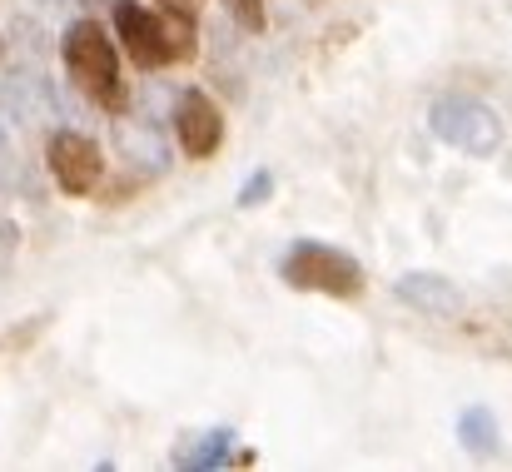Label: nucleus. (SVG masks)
Returning a JSON list of instances; mask_svg holds the SVG:
<instances>
[{
	"label": "nucleus",
	"mask_w": 512,
	"mask_h": 472,
	"mask_svg": "<svg viewBox=\"0 0 512 472\" xmlns=\"http://www.w3.org/2000/svg\"><path fill=\"white\" fill-rule=\"evenodd\" d=\"M60 60H65V75L70 85L95 100L100 110H125V80H120V50L115 40L105 35V25L95 15H80L75 25H65L60 35Z\"/></svg>",
	"instance_id": "obj_1"
},
{
	"label": "nucleus",
	"mask_w": 512,
	"mask_h": 472,
	"mask_svg": "<svg viewBox=\"0 0 512 472\" xmlns=\"http://www.w3.org/2000/svg\"><path fill=\"white\" fill-rule=\"evenodd\" d=\"M279 274L299 294H329V299H358L363 294V264L334 244H319V239H299L284 254Z\"/></svg>",
	"instance_id": "obj_4"
},
{
	"label": "nucleus",
	"mask_w": 512,
	"mask_h": 472,
	"mask_svg": "<svg viewBox=\"0 0 512 472\" xmlns=\"http://www.w3.org/2000/svg\"><path fill=\"white\" fill-rule=\"evenodd\" d=\"M224 10H229L244 30H254V35L264 30V0H224Z\"/></svg>",
	"instance_id": "obj_11"
},
{
	"label": "nucleus",
	"mask_w": 512,
	"mask_h": 472,
	"mask_svg": "<svg viewBox=\"0 0 512 472\" xmlns=\"http://www.w3.org/2000/svg\"><path fill=\"white\" fill-rule=\"evenodd\" d=\"M174 140L189 159H209L219 145H224V115L219 105L204 95V90H179L174 100Z\"/></svg>",
	"instance_id": "obj_6"
},
{
	"label": "nucleus",
	"mask_w": 512,
	"mask_h": 472,
	"mask_svg": "<svg viewBox=\"0 0 512 472\" xmlns=\"http://www.w3.org/2000/svg\"><path fill=\"white\" fill-rule=\"evenodd\" d=\"M165 15H179V20H194V0H160Z\"/></svg>",
	"instance_id": "obj_12"
},
{
	"label": "nucleus",
	"mask_w": 512,
	"mask_h": 472,
	"mask_svg": "<svg viewBox=\"0 0 512 472\" xmlns=\"http://www.w3.org/2000/svg\"><path fill=\"white\" fill-rule=\"evenodd\" d=\"M398 299H403L408 309L428 314V318H458L463 314L458 284H448L443 274H423V269H413V274L398 279Z\"/></svg>",
	"instance_id": "obj_7"
},
{
	"label": "nucleus",
	"mask_w": 512,
	"mask_h": 472,
	"mask_svg": "<svg viewBox=\"0 0 512 472\" xmlns=\"http://www.w3.org/2000/svg\"><path fill=\"white\" fill-rule=\"evenodd\" d=\"M115 35L140 70H165L174 60H194V20H160L140 0H115Z\"/></svg>",
	"instance_id": "obj_2"
},
{
	"label": "nucleus",
	"mask_w": 512,
	"mask_h": 472,
	"mask_svg": "<svg viewBox=\"0 0 512 472\" xmlns=\"http://www.w3.org/2000/svg\"><path fill=\"white\" fill-rule=\"evenodd\" d=\"M458 443H463L473 458L498 453V418H493L483 403H468V408L458 413Z\"/></svg>",
	"instance_id": "obj_8"
},
{
	"label": "nucleus",
	"mask_w": 512,
	"mask_h": 472,
	"mask_svg": "<svg viewBox=\"0 0 512 472\" xmlns=\"http://www.w3.org/2000/svg\"><path fill=\"white\" fill-rule=\"evenodd\" d=\"M0 159H5V135H0Z\"/></svg>",
	"instance_id": "obj_13"
},
{
	"label": "nucleus",
	"mask_w": 512,
	"mask_h": 472,
	"mask_svg": "<svg viewBox=\"0 0 512 472\" xmlns=\"http://www.w3.org/2000/svg\"><path fill=\"white\" fill-rule=\"evenodd\" d=\"M269 194H274V174H264V169H259V174H249V184L239 189V209H259Z\"/></svg>",
	"instance_id": "obj_10"
},
{
	"label": "nucleus",
	"mask_w": 512,
	"mask_h": 472,
	"mask_svg": "<svg viewBox=\"0 0 512 472\" xmlns=\"http://www.w3.org/2000/svg\"><path fill=\"white\" fill-rule=\"evenodd\" d=\"M428 125H433V135L448 150L473 155V159H493L503 150V140H508L503 115L493 105H483L478 95H443V100H433Z\"/></svg>",
	"instance_id": "obj_3"
},
{
	"label": "nucleus",
	"mask_w": 512,
	"mask_h": 472,
	"mask_svg": "<svg viewBox=\"0 0 512 472\" xmlns=\"http://www.w3.org/2000/svg\"><path fill=\"white\" fill-rule=\"evenodd\" d=\"M229 443H234L229 433H209L204 448H199V453H184L179 463H184V468H219V463L229 458Z\"/></svg>",
	"instance_id": "obj_9"
},
{
	"label": "nucleus",
	"mask_w": 512,
	"mask_h": 472,
	"mask_svg": "<svg viewBox=\"0 0 512 472\" xmlns=\"http://www.w3.org/2000/svg\"><path fill=\"white\" fill-rule=\"evenodd\" d=\"M45 159H50L55 184H60L65 194H75V199L95 194V184H100V174H105L100 145H95L90 135H80V130H55L50 145H45Z\"/></svg>",
	"instance_id": "obj_5"
}]
</instances>
